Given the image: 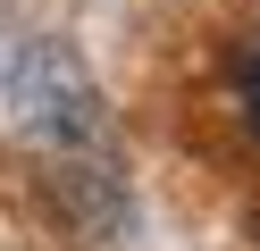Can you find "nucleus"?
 Masks as SVG:
<instances>
[{
	"label": "nucleus",
	"instance_id": "1",
	"mask_svg": "<svg viewBox=\"0 0 260 251\" xmlns=\"http://www.w3.org/2000/svg\"><path fill=\"white\" fill-rule=\"evenodd\" d=\"M0 92H9V126H17L34 151H84V142L109 134L101 84H92V67L76 59L59 33L25 42L17 59H9V76H0Z\"/></svg>",
	"mask_w": 260,
	"mask_h": 251
},
{
	"label": "nucleus",
	"instance_id": "3",
	"mask_svg": "<svg viewBox=\"0 0 260 251\" xmlns=\"http://www.w3.org/2000/svg\"><path fill=\"white\" fill-rule=\"evenodd\" d=\"M243 126H252V142H260V50L243 59Z\"/></svg>",
	"mask_w": 260,
	"mask_h": 251
},
{
	"label": "nucleus",
	"instance_id": "2",
	"mask_svg": "<svg viewBox=\"0 0 260 251\" xmlns=\"http://www.w3.org/2000/svg\"><path fill=\"white\" fill-rule=\"evenodd\" d=\"M42 193H51V209L68 218L76 234H92V243H118L126 234V176H118V159H109L101 142H84V151H42Z\"/></svg>",
	"mask_w": 260,
	"mask_h": 251
}]
</instances>
